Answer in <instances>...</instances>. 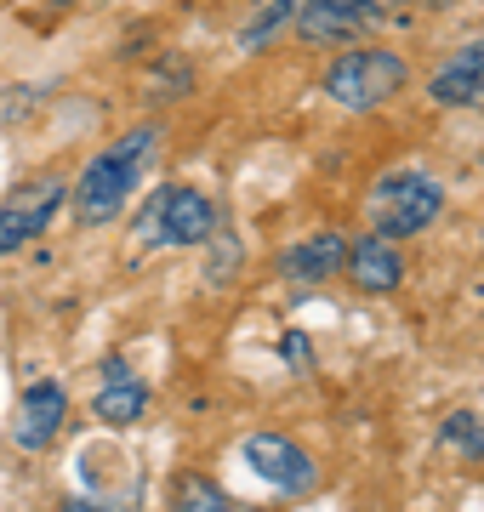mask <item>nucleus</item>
Wrapping results in <instances>:
<instances>
[{"label": "nucleus", "mask_w": 484, "mask_h": 512, "mask_svg": "<svg viewBox=\"0 0 484 512\" xmlns=\"http://www.w3.org/2000/svg\"><path fill=\"white\" fill-rule=\"evenodd\" d=\"M154 148H160L154 126H137L126 137H114L103 154L86 160V171H80V183H75V222L80 228H109L126 211L131 188L143 183V171L154 165Z\"/></svg>", "instance_id": "f257e3e1"}, {"label": "nucleus", "mask_w": 484, "mask_h": 512, "mask_svg": "<svg viewBox=\"0 0 484 512\" xmlns=\"http://www.w3.org/2000/svg\"><path fill=\"white\" fill-rule=\"evenodd\" d=\"M445 211V188L433 183L428 171H416V165H399V171H382L365 194V217H371L376 239H416L428 234L433 222Z\"/></svg>", "instance_id": "f03ea898"}, {"label": "nucleus", "mask_w": 484, "mask_h": 512, "mask_svg": "<svg viewBox=\"0 0 484 512\" xmlns=\"http://www.w3.org/2000/svg\"><path fill=\"white\" fill-rule=\"evenodd\" d=\"M217 228V205L188 183H160L143 200V211L131 217V239L137 251H160V245H205Z\"/></svg>", "instance_id": "7ed1b4c3"}, {"label": "nucleus", "mask_w": 484, "mask_h": 512, "mask_svg": "<svg viewBox=\"0 0 484 512\" xmlns=\"http://www.w3.org/2000/svg\"><path fill=\"white\" fill-rule=\"evenodd\" d=\"M405 57L388 52V46H348L342 57H331V69L319 74V86L336 109L348 114H371L382 109L399 86H405Z\"/></svg>", "instance_id": "20e7f679"}, {"label": "nucleus", "mask_w": 484, "mask_h": 512, "mask_svg": "<svg viewBox=\"0 0 484 512\" xmlns=\"http://www.w3.org/2000/svg\"><path fill=\"white\" fill-rule=\"evenodd\" d=\"M57 211H63V183H57V177H40V183L12 188V194L0 200V256L35 245V239L52 228Z\"/></svg>", "instance_id": "39448f33"}, {"label": "nucleus", "mask_w": 484, "mask_h": 512, "mask_svg": "<svg viewBox=\"0 0 484 512\" xmlns=\"http://www.w3.org/2000/svg\"><path fill=\"white\" fill-rule=\"evenodd\" d=\"M393 18V0H308L297 12V35L308 46H331V40H354L371 23Z\"/></svg>", "instance_id": "423d86ee"}, {"label": "nucleus", "mask_w": 484, "mask_h": 512, "mask_svg": "<svg viewBox=\"0 0 484 512\" xmlns=\"http://www.w3.org/2000/svg\"><path fill=\"white\" fill-rule=\"evenodd\" d=\"M245 467L257 478H268L280 495L314 490V461L302 456L291 439H280V433H251V439H245Z\"/></svg>", "instance_id": "0eeeda50"}, {"label": "nucleus", "mask_w": 484, "mask_h": 512, "mask_svg": "<svg viewBox=\"0 0 484 512\" xmlns=\"http://www.w3.org/2000/svg\"><path fill=\"white\" fill-rule=\"evenodd\" d=\"M63 421H69L63 382H35V387H23L18 410H12V439H18V450H46L63 433Z\"/></svg>", "instance_id": "6e6552de"}, {"label": "nucleus", "mask_w": 484, "mask_h": 512, "mask_svg": "<svg viewBox=\"0 0 484 512\" xmlns=\"http://www.w3.org/2000/svg\"><path fill=\"white\" fill-rule=\"evenodd\" d=\"M433 103L445 109H484V35L456 46V52L439 63V74L428 80Z\"/></svg>", "instance_id": "1a4fd4ad"}, {"label": "nucleus", "mask_w": 484, "mask_h": 512, "mask_svg": "<svg viewBox=\"0 0 484 512\" xmlns=\"http://www.w3.org/2000/svg\"><path fill=\"white\" fill-rule=\"evenodd\" d=\"M342 274L354 279L359 291L371 296H388L399 291V279H405V256H399V245L393 239H359V245H348V256H342Z\"/></svg>", "instance_id": "9d476101"}, {"label": "nucleus", "mask_w": 484, "mask_h": 512, "mask_svg": "<svg viewBox=\"0 0 484 512\" xmlns=\"http://www.w3.org/2000/svg\"><path fill=\"white\" fill-rule=\"evenodd\" d=\"M92 410H97V421H109V427H131V421L149 410V387L126 370V359H109V365H103V393L92 399Z\"/></svg>", "instance_id": "9b49d317"}, {"label": "nucleus", "mask_w": 484, "mask_h": 512, "mask_svg": "<svg viewBox=\"0 0 484 512\" xmlns=\"http://www.w3.org/2000/svg\"><path fill=\"white\" fill-rule=\"evenodd\" d=\"M342 256H348V239L314 234V239H297V245L280 256V274L297 279V285H319V279H331L336 268H342Z\"/></svg>", "instance_id": "f8f14e48"}, {"label": "nucleus", "mask_w": 484, "mask_h": 512, "mask_svg": "<svg viewBox=\"0 0 484 512\" xmlns=\"http://www.w3.org/2000/svg\"><path fill=\"white\" fill-rule=\"evenodd\" d=\"M302 6H308V0H262L257 12H251V23L240 29V46H245V52H262V46L280 35V29H291V23H297Z\"/></svg>", "instance_id": "ddd939ff"}, {"label": "nucleus", "mask_w": 484, "mask_h": 512, "mask_svg": "<svg viewBox=\"0 0 484 512\" xmlns=\"http://www.w3.org/2000/svg\"><path fill=\"white\" fill-rule=\"evenodd\" d=\"M177 512H257V507L234 501V495H228L223 484H211V478L183 473L177 478Z\"/></svg>", "instance_id": "4468645a"}, {"label": "nucleus", "mask_w": 484, "mask_h": 512, "mask_svg": "<svg viewBox=\"0 0 484 512\" xmlns=\"http://www.w3.org/2000/svg\"><path fill=\"white\" fill-rule=\"evenodd\" d=\"M439 439H445V450H456V456L484 461V421L473 416V410H450L445 427H439Z\"/></svg>", "instance_id": "2eb2a0df"}, {"label": "nucleus", "mask_w": 484, "mask_h": 512, "mask_svg": "<svg viewBox=\"0 0 484 512\" xmlns=\"http://www.w3.org/2000/svg\"><path fill=\"white\" fill-rule=\"evenodd\" d=\"M240 274V239L228 234L223 222L211 228V262H205V285H223V279Z\"/></svg>", "instance_id": "dca6fc26"}, {"label": "nucleus", "mask_w": 484, "mask_h": 512, "mask_svg": "<svg viewBox=\"0 0 484 512\" xmlns=\"http://www.w3.org/2000/svg\"><path fill=\"white\" fill-rule=\"evenodd\" d=\"M57 512H103V507H97V501H63Z\"/></svg>", "instance_id": "f3484780"}, {"label": "nucleus", "mask_w": 484, "mask_h": 512, "mask_svg": "<svg viewBox=\"0 0 484 512\" xmlns=\"http://www.w3.org/2000/svg\"><path fill=\"white\" fill-rule=\"evenodd\" d=\"M428 6H445V0H428Z\"/></svg>", "instance_id": "a211bd4d"}]
</instances>
